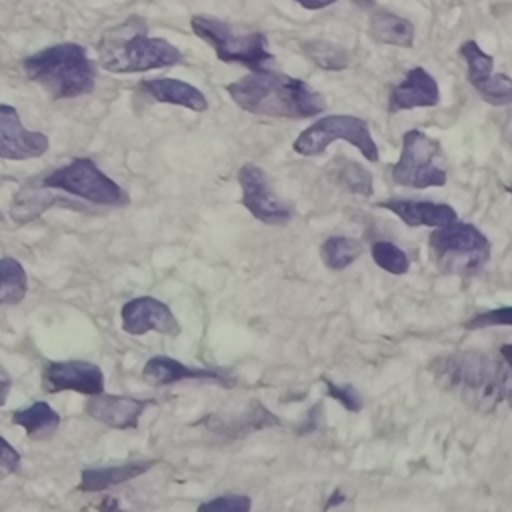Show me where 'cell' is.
Wrapping results in <instances>:
<instances>
[{
	"mask_svg": "<svg viewBox=\"0 0 512 512\" xmlns=\"http://www.w3.org/2000/svg\"><path fill=\"white\" fill-rule=\"evenodd\" d=\"M512 346L502 344L496 354L460 350L436 356L428 370L436 384L456 394L470 408L490 414L510 398Z\"/></svg>",
	"mask_w": 512,
	"mask_h": 512,
	"instance_id": "obj_1",
	"label": "cell"
},
{
	"mask_svg": "<svg viewBox=\"0 0 512 512\" xmlns=\"http://www.w3.org/2000/svg\"><path fill=\"white\" fill-rule=\"evenodd\" d=\"M226 92L242 110L256 116L300 120L312 118L326 108L324 96L304 80L268 68L252 70L230 82Z\"/></svg>",
	"mask_w": 512,
	"mask_h": 512,
	"instance_id": "obj_2",
	"label": "cell"
},
{
	"mask_svg": "<svg viewBox=\"0 0 512 512\" xmlns=\"http://www.w3.org/2000/svg\"><path fill=\"white\" fill-rule=\"evenodd\" d=\"M96 52L100 66L114 74L146 72L184 62L182 52L174 44L158 36H148L146 22L136 14L104 30Z\"/></svg>",
	"mask_w": 512,
	"mask_h": 512,
	"instance_id": "obj_3",
	"label": "cell"
},
{
	"mask_svg": "<svg viewBox=\"0 0 512 512\" xmlns=\"http://www.w3.org/2000/svg\"><path fill=\"white\" fill-rule=\"evenodd\" d=\"M22 70L52 100L90 94L96 84V64L90 60L86 48L76 42L52 44L26 56Z\"/></svg>",
	"mask_w": 512,
	"mask_h": 512,
	"instance_id": "obj_4",
	"label": "cell"
},
{
	"mask_svg": "<svg viewBox=\"0 0 512 512\" xmlns=\"http://www.w3.org/2000/svg\"><path fill=\"white\" fill-rule=\"evenodd\" d=\"M430 260L444 274L474 276L490 260V240L472 222H460L458 218L438 226L430 238Z\"/></svg>",
	"mask_w": 512,
	"mask_h": 512,
	"instance_id": "obj_5",
	"label": "cell"
},
{
	"mask_svg": "<svg viewBox=\"0 0 512 512\" xmlns=\"http://www.w3.org/2000/svg\"><path fill=\"white\" fill-rule=\"evenodd\" d=\"M192 32L210 44L224 64H240L250 70H264L274 62L268 38L262 32H236L228 22L196 14L190 18Z\"/></svg>",
	"mask_w": 512,
	"mask_h": 512,
	"instance_id": "obj_6",
	"label": "cell"
},
{
	"mask_svg": "<svg viewBox=\"0 0 512 512\" xmlns=\"http://www.w3.org/2000/svg\"><path fill=\"white\" fill-rule=\"evenodd\" d=\"M392 182L404 188H434L444 186L448 180L446 162L440 142L430 138L418 128L404 132L402 152L390 168Z\"/></svg>",
	"mask_w": 512,
	"mask_h": 512,
	"instance_id": "obj_7",
	"label": "cell"
},
{
	"mask_svg": "<svg viewBox=\"0 0 512 512\" xmlns=\"http://www.w3.org/2000/svg\"><path fill=\"white\" fill-rule=\"evenodd\" d=\"M44 188L62 190L100 206H126L128 192L106 176L92 158H72L68 164L52 170L42 178Z\"/></svg>",
	"mask_w": 512,
	"mask_h": 512,
	"instance_id": "obj_8",
	"label": "cell"
},
{
	"mask_svg": "<svg viewBox=\"0 0 512 512\" xmlns=\"http://www.w3.org/2000/svg\"><path fill=\"white\" fill-rule=\"evenodd\" d=\"M334 140H346L358 148L368 162L380 160L378 146L370 134L368 122L352 114H328L318 118L296 136L292 148L300 156H318Z\"/></svg>",
	"mask_w": 512,
	"mask_h": 512,
	"instance_id": "obj_9",
	"label": "cell"
},
{
	"mask_svg": "<svg viewBox=\"0 0 512 512\" xmlns=\"http://www.w3.org/2000/svg\"><path fill=\"white\" fill-rule=\"evenodd\" d=\"M236 178L242 188V206L256 220L268 226H284L292 220V206L274 192L268 174L260 166L246 162Z\"/></svg>",
	"mask_w": 512,
	"mask_h": 512,
	"instance_id": "obj_10",
	"label": "cell"
},
{
	"mask_svg": "<svg viewBox=\"0 0 512 512\" xmlns=\"http://www.w3.org/2000/svg\"><path fill=\"white\" fill-rule=\"evenodd\" d=\"M460 54L466 60V78L492 106H506L512 102V80L508 74H492L494 58L486 54L474 40H466L460 44Z\"/></svg>",
	"mask_w": 512,
	"mask_h": 512,
	"instance_id": "obj_11",
	"label": "cell"
},
{
	"mask_svg": "<svg viewBox=\"0 0 512 512\" xmlns=\"http://www.w3.org/2000/svg\"><path fill=\"white\" fill-rule=\"evenodd\" d=\"M120 320L122 330L130 336H142L152 330L170 338L180 334V324L170 306L152 296H138L128 300L120 310Z\"/></svg>",
	"mask_w": 512,
	"mask_h": 512,
	"instance_id": "obj_12",
	"label": "cell"
},
{
	"mask_svg": "<svg viewBox=\"0 0 512 512\" xmlns=\"http://www.w3.org/2000/svg\"><path fill=\"white\" fill-rule=\"evenodd\" d=\"M42 388L50 394L72 390L94 396L104 392V374L98 364L86 360L46 362L42 368Z\"/></svg>",
	"mask_w": 512,
	"mask_h": 512,
	"instance_id": "obj_13",
	"label": "cell"
},
{
	"mask_svg": "<svg viewBox=\"0 0 512 512\" xmlns=\"http://www.w3.org/2000/svg\"><path fill=\"white\" fill-rule=\"evenodd\" d=\"M48 146L46 134L24 128L18 110L10 104H0V158L30 160L42 156Z\"/></svg>",
	"mask_w": 512,
	"mask_h": 512,
	"instance_id": "obj_14",
	"label": "cell"
},
{
	"mask_svg": "<svg viewBox=\"0 0 512 512\" xmlns=\"http://www.w3.org/2000/svg\"><path fill=\"white\" fill-rule=\"evenodd\" d=\"M142 378L152 386H170L182 380H208L220 386H234L236 378L226 368H202V366H186L170 356H152L144 368Z\"/></svg>",
	"mask_w": 512,
	"mask_h": 512,
	"instance_id": "obj_15",
	"label": "cell"
},
{
	"mask_svg": "<svg viewBox=\"0 0 512 512\" xmlns=\"http://www.w3.org/2000/svg\"><path fill=\"white\" fill-rule=\"evenodd\" d=\"M440 102V88L436 78L422 66L406 72L404 80L392 86L388 96V112H404L412 108H430Z\"/></svg>",
	"mask_w": 512,
	"mask_h": 512,
	"instance_id": "obj_16",
	"label": "cell"
},
{
	"mask_svg": "<svg viewBox=\"0 0 512 512\" xmlns=\"http://www.w3.org/2000/svg\"><path fill=\"white\" fill-rule=\"evenodd\" d=\"M148 404L152 402L132 398V396L100 392L90 396V400L86 402V412L90 418H94L96 422H102L108 428L128 430L138 426L140 416Z\"/></svg>",
	"mask_w": 512,
	"mask_h": 512,
	"instance_id": "obj_17",
	"label": "cell"
},
{
	"mask_svg": "<svg viewBox=\"0 0 512 512\" xmlns=\"http://www.w3.org/2000/svg\"><path fill=\"white\" fill-rule=\"evenodd\" d=\"M378 208H384L396 214L404 224L416 226H444L456 220V210L444 202H430V200H408V198H390L376 202Z\"/></svg>",
	"mask_w": 512,
	"mask_h": 512,
	"instance_id": "obj_18",
	"label": "cell"
},
{
	"mask_svg": "<svg viewBox=\"0 0 512 512\" xmlns=\"http://www.w3.org/2000/svg\"><path fill=\"white\" fill-rule=\"evenodd\" d=\"M138 90L152 98L154 102L174 104L188 108L192 112H206L208 100L206 96L192 84L178 78H150L138 84Z\"/></svg>",
	"mask_w": 512,
	"mask_h": 512,
	"instance_id": "obj_19",
	"label": "cell"
},
{
	"mask_svg": "<svg viewBox=\"0 0 512 512\" xmlns=\"http://www.w3.org/2000/svg\"><path fill=\"white\" fill-rule=\"evenodd\" d=\"M206 428H210L216 434H222L226 438H238L262 428H272V426H280V420L266 410L260 402H250L248 408L244 410V414L238 416H218V414H210V418L204 420Z\"/></svg>",
	"mask_w": 512,
	"mask_h": 512,
	"instance_id": "obj_20",
	"label": "cell"
},
{
	"mask_svg": "<svg viewBox=\"0 0 512 512\" xmlns=\"http://www.w3.org/2000/svg\"><path fill=\"white\" fill-rule=\"evenodd\" d=\"M156 460H136V462H124L114 466H96V468H84L80 476L78 490L82 492H102L106 488L130 482L144 472H148Z\"/></svg>",
	"mask_w": 512,
	"mask_h": 512,
	"instance_id": "obj_21",
	"label": "cell"
},
{
	"mask_svg": "<svg viewBox=\"0 0 512 512\" xmlns=\"http://www.w3.org/2000/svg\"><path fill=\"white\" fill-rule=\"evenodd\" d=\"M372 12L368 16L370 36L382 44H392L400 48H412L414 44V24L386 8H378L370 2Z\"/></svg>",
	"mask_w": 512,
	"mask_h": 512,
	"instance_id": "obj_22",
	"label": "cell"
},
{
	"mask_svg": "<svg viewBox=\"0 0 512 512\" xmlns=\"http://www.w3.org/2000/svg\"><path fill=\"white\" fill-rule=\"evenodd\" d=\"M12 422L30 438H48L60 426V414L44 400H36L26 408H20L12 414Z\"/></svg>",
	"mask_w": 512,
	"mask_h": 512,
	"instance_id": "obj_23",
	"label": "cell"
},
{
	"mask_svg": "<svg viewBox=\"0 0 512 512\" xmlns=\"http://www.w3.org/2000/svg\"><path fill=\"white\" fill-rule=\"evenodd\" d=\"M302 54L318 68L340 72L350 64V52L330 40H306L300 44Z\"/></svg>",
	"mask_w": 512,
	"mask_h": 512,
	"instance_id": "obj_24",
	"label": "cell"
},
{
	"mask_svg": "<svg viewBox=\"0 0 512 512\" xmlns=\"http://www.w3.org/2000/svg\"><path fill=\"white\" fill-rule=\"evenodd\" d=\"M28 292V276L24 266L12 258H0V306H12L24 300Z\"/></svg>",
	"mask_w": 512,
	"mask_h": 512,
	"instance_id": "obj_25",
	"label": "cell"
},
{
	"mask_svg": "<svg viewBox=\"0 0 512 512\" xmlns=\"http://www.w3.org/2000/svg\"><path fill=\"white\" fill-rule=\"evenodd\" d=\"M362 250V244L350 236H328L320 246V260L328 270L340 272L356 262Z\"/></svg>",
	"mask_w": 512,
	"mask_h": 512,
	"instance_id": "obj_26",
	"label": "cell"
},
{
	"mask_svg": "<svg viewBox=\"0 0 512 512\" xmlns=\"http://www.w3.org/2000/svg\"><path fill=\"white\" fill-rule=\"evenodd\" d=\"M336 182L350 194H360V196L374 194L372 174L356 160H346V158L342 160V164L336 168Z\"/></svg>",
	"mask_w": 512,
	"mask_h": 512,
	"instance_id": "obj_27",
	"label": "cell"
},
{
	"mask_svg": "<svg viewBox=\"0 0 512 512\" xmlns=\"http://www.w3.org/2000/svg\"><path fill=\"white\" fill-rule=\"evenodd\" d=\"M370 254H372L374 264L378 268L390 272V274L400 276V274H406L410 270L408 254L400 246L390 242V240H376V242H372Z\"/></svg>",
	"mask_w": 512,
	"mask_h": 512,
	"instance_id": "obj_28",
	"label": "cell"
},
{
	"mask_svg": "<svg viewBox=\"0 0 512 512\" xmlns=\"http://www.w3.org/2000/svg\"><path fill=\"white\" fill-rule=\"evenodd\" d=\"M60 200L56 196H52L50 192H20L14 206H12V218L18 222V224H24L32 218H36L42 210L50 208L52 204H58Z\"/></svg>",
	"mask_w": 512,
	"mask_h": 512,
	"instance_id": "obj_29",
	"label": "cell"
},
{
	"mask_svg": "<svg viewBox=\"0 0 512 512\" xmlns=\"http://www.w3.org/2000/svg\"><path fill=\"white\" fill-rule=\"evenodd\" d=\"M252 508V500L246 494H222L212 500L198 504L200 512L216 510V512H248Z\"/></svg>",
	"mask_w": 512,
	"mask_h": 512,
	"instance_id": "obj_30",
	"label": "cell"
},
{
	"mask_svg": "<svg viewBox=\"0 0 512 512\" xmlns=\"http://www.w3.org/2000/svg\"><path fill=\"white\" fill-rule=\"evenodd\" d=\"M326 394H328L330 398L338 400L348 412H360L362 406H364V400H362L360 392H358L356 386L350 384V382L336 384V382L326 380Z\"/></svg>",
	"mask_w": 512,
	"mask_h": 512,
	"instance_id": "obj_31",
	"label": "cell"
},
{
	"mask_svg": "<svg viewBox=\"0 0 512 512\" xmlns=\"http://www.w3.org/2000/svg\"><path fill=\"white\" fill-rule=\"evenodd\" d=\"M510 324H512V308L510 306H502V308L486 310V312H480V314L472 316L470 320L464 322V328L466 330H480V328L510 326Z\"/></svg>",
	"mask_w": 512,
	"mask_h": 512,
	"instance_id": "obj_32",
	"label": "cell"
},
{
	"mask_svg": "<svg viewBox=\"0 0 512 512\" xmlns=\"http://www.w3.org/2000/svg\"><path fill=\"white\" fill-rule=\"evenodd\" d=\"M20 466V452L0 436V480L14 474Z\"/></svg>",
	"mask_w": 512,
	"mask_h": 512,
	"instance_id": "obj_33",
	"label": "cell"
},
{
	"mask_svg": "<svg viewBox=\"0 0 512 512\" xmlns=\"http://www.w3.org/2000/svg\"><path fill=\"white\" fill-rule=\"evenodd\" d=\"M322 414H324V404H322V402L314 404V406L308 410L306 422L298 428V434H312V432H318L320 426H322Z\"/></svg>",
	"mask_w": 512,
	"mask_h": 512,
	"instance_id": "obj_34",
	"label": "cell"
},
{
	"mask_svg": "<svg viewBox=\"0 0 512 512\" xmlns=\"http://www.w3.org/2000/svg\"><path fill=\"white\" fill-rule=\"evenodd\" d=\"M10 388H12V378L10 374L0 366V406H4L8 394H10Z\"/></svg>",
	"mask_w": 512,
	"mask_h": 512,
	"instance_id": "obj_35",
	"label": "cell"
},
{
	"mask_svg": "<svg viewBox=\"0 0 512 512\" xmlns=\"http://www.w3.org/2000/svg\"><path fill=\"white\" fill-rule=\"evenodd\" d=\"M294 2L300 4L306 10H322V8H326V6H330V4H334L338 0H294Z\"/></svg>",
	"mask_w": 512,
	"mask_h": 512,
	"instance_id": "obj_36",
	"label": "cell"
},
{
	"mask_svg": "<svg viewBox=\"0 0 512 512\" xmlns=\"http://www.w3.org/2000/svg\"><path fill=\"white\" fill-rule=\"evenodd\" d=\"M344 500H346V496H344V492H342V490H340V488H336V490H334V492H332V494H330V500H328V502H326V506H324V508H326V510H328V508H332V506H338V504H342V502H344Z\"/></svg>",
	"mask_w": 512,
	"mask_h": 512,
	"instance_id": "obj_37",
	"label": "cell"
}]
</instances>
